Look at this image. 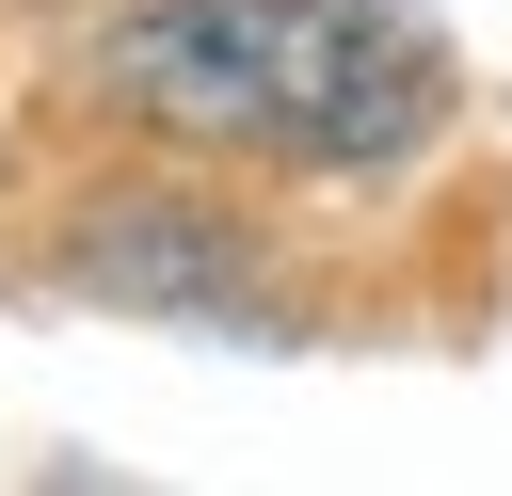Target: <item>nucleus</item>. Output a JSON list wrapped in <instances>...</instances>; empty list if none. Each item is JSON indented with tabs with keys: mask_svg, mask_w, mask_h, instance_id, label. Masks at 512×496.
Returning <instances> with one entry per match:
<instances>
[{
	"mask_svg": "<svg viewBox=\"0 0 512 496\" xmlns=\"http://www.w3.org/2000/svg\"><path fill=\"white\" fill-rule=\"evenodd\" d=\"M96 96L176 128V144L368 176L432 128V48L384 0H144L96 48Z\"/></svg>",
	"mask_w": 512,
	"mask_h": 496,
	"instance_id": "1",
	"label": "nucleus"
}]
</instances>
